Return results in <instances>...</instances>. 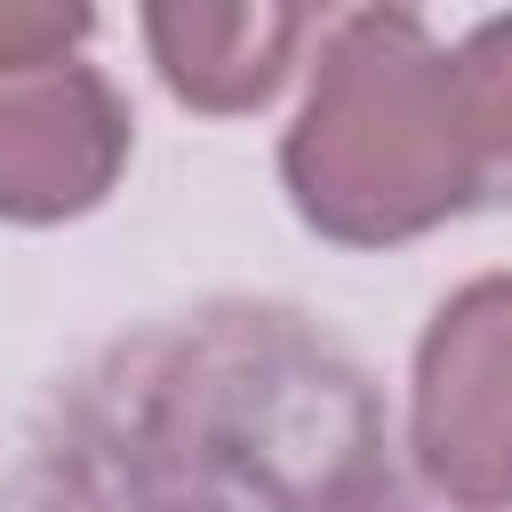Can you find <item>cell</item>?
Returning a JSON list of instances; mask_svg holds the SVG:
<instances>
[{"instance_id": "cell-5", "label": "cell", "mask_w": 512, "mask_h": 512, "mask_svg": "<svg viewBox=\"0 0 512 512\" xmlns=\"http://www.w3.org/2000/svg\"><path fill=\"white\" fill-rule=\"evenodd\" d=\"M320 24L328 16H312V8H144L160 80L200 112L264 104Z\"/></svg>"}, {"instance_id": "cell-2", "label": "cell", "mask_w": 512, "mask_h": 512, "mask_svg": "<svg viewBox=\"0 0 512 512\" xmlns=\"http://www.w3.org/2000/svg\"><path fill=\"white\" fill-rule=\"evenodd\" d=\"M280 176L296 216L344 248L416 240L480 200L456 56L432 48L424 16L360 8L328 24L312 104L280 144Z\"/></svg>"}, {"instance_id": "cell-3", "label": "cell", "mask_w": 512, "mask_h": 512, "mask_svg": "<svg viewBox=\"0 0 512 512\" xmlns=\"http://www.w3.org/2000/svg\"><path fill=\"white\" fill-rule=\"evenodd\" d=\"M408 448L440 504L512 512V272H488L432 312Z\"/></svg>"}, {"instance_id": "cell-1", "label": "cell", "mask_w": 512, "mask_h": 512, "mask_svg": "<svg viewBox=\"0 0 512 512\" xmlns=\"http://www.w3.org/2000/svg\"><path fill=\"white\" fill-rule=\"evenodd\" d=\"M48 512H392L368 376L272 304L144 328L56 408Z\"/></svg>"}, {"instance_id": "cell-4", "label": "cell", "mask_w": 512, "mask_h": 512, "mask_svg": "<svg viewBox=\"0 0 512 512\" xmlns=\"http://www.w3.org/2000/svg\"><path fill=\"white\" fill-rule=\"evenodd\" d=\"M128 160V104L120 88L80 64H8L0 72V216L64 224L88 216Z\"/></svg>"}, {"instance_id": "cell-6", "label": "cell", "mask_w": 512, "mask_h": 512, "mask_svg": "<svg viewBox=\"0 0 512 512\" xmlns=\"http://www.w3.org/2000/svg\"><path fill=\"white\" fill-rule=\"evenodd\" d=\"M456 96L480 160V200H512V16H488L456 48Z\"/></svg>"}, {"instance_id": "cell-7", "label": "cell", "mask_w": 512, "mask_h": 512, "mask_svg": "<svg viewBox=\"0 0 512 512\" xmlns=\"http://www.w3.org/2000/svg\"><path fill=\"white\" fill-rule=\"evenodd\" d=\"M96 32L88 8H0V72L8 64H56Z\"/></svg>"}]
</instances>
